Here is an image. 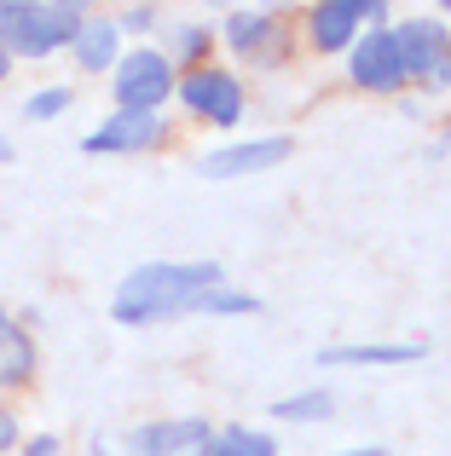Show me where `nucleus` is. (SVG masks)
<instances>
[{"label": "nucleus", "mask_w": 451, "mask_h": 456, "mask_svg": "<svg viewBox=\"0 0 451 456\" xmlns=\"http://www.w3.org/2000/svg\"><path fill=\"white\" fill-rule=\"evenodd\" d=\"M18 6H23V0H0V41H6L12 23H18Z\"/></svg>", "instance_id": "obj_21"}, {"label": "nucleus", "mask_w": 451, "mask_h": 456, "mask_svg": "<svg viewBox=\"0 0 451 456\" xmlns=\"http://www.w3.org/2000/svg\"><path fill=\"white\" fill-rule=\"evenodd\" d=\"M0 162H12V145H6V139H0Z\"/></svg>", "instance_id": "obj_27"}, {"label": "nucleus", "mask_w": 451, "mask_h": 456, "mask_svg": "<svg viewBox=\"0 0 451 456\" xmlns=\"http://www.w3.org/2000/svg\"><path fill=\"white\" fill-rule=\"evenodd\" d=\"M336 456H388L382 445H371V451H336Z\"/></svg>", "instance_id": "obj_25"}, {"label": "nucleus", "mask_w": 451, "mask_h": 456, "mask_svg": "<svg viewBox=\"0 0 451 456\" xmlns=\"http://www.w3.org/2000/svg\"><path fill=\"white\" fill-rule=\"evenodd\" d=\"M70 46H76V64H81V69L116 64V23H111V18H87V23H81V35H76Z\"/></svg>", "instance_id": "obj_12"}, {"label": "nucleus", "mask_w": 451, "mask_h": 456, "mask_svg": "<svg viewBox=\"0 0 451 456\" xmlns=\"http://www.w3.org/2000/svg\"><path fill=\"white\" fill-rule=\"evenodd\" d=\"M174 93H180L197 116H209V122H220V127H232L237 116H243V87H237V76H226V69H192L185 81H174Z\"/></svg>", "instance_id": "obj_7"}, {"label": "nucleus", "mask_w": 451, "mask_h": 456, "mask_svg": "<svg viewBox=\"0 0 451 456\" xmlns=\"http://www.w3.org/2000/svg\"><path fill=\"white\" fill-rule=\"evenodd\" d=\"M122 23H127V29H151V23H157V12H151V6H134V12H122Z\"/></svg>", "instance_id": "obj_20"}, {"label": "nucleus", "mask_w": 451, "mask_h": 456, "mask_svg": "<svg viewBox=\"0 0 451 456\" xmlns=\"http://www.w3.org/2000/svg\"><path fill=\"white\" fill-rule=\"evenodd\" d=\"M359 18H388V12L376 6V0H324V6H313V46H318V53L353 46Z\"/></svg>", "instance_id": "obj_9"}, {"label": "nucleus", "mask_w": 451, "mask_h": 456, "mask_svg": "<svg viewBox=\"0 0 451 456\" xmlns=\"http://www.w3.org/2000/svg\"><path fill=\"white\" fill-rule=\"evenodd\" d=\"M58 445H53V439H29V456H53Z\"/></svg>", "instance_id": "obj_23"}, {"label": "nucleus", "mask_w": 451, "mask_h": 456, "mask_svg": "<svg viewBox=\"0 0 451 456\" xmlns=\"http://www.w3.org/2000/svg\"><path fill=\"white\" fill-rule=\"evenodd\" d=\"M162 139V116L157 110H111L87 139L81 151L87 156H127V151H151Z\"/></svg>", "instance_id": "obj_5"}, {"label": "nucleus", "mask_w": 451, "mask_h": 456, "mask_svg": "<svg viewBox=\"0 0 451 456\" xmlns=\"http://www.w3.org/2000/svg\"><path fill=\"white\" fill-rule=\"evenodd\" d=\"M209 428L203 422H151L127 434V456H180V451H203Z\"/></svg>", "instance_id": "obj_10"}, {"label": "nucleus", "mask_w": 451, "mask_h": 456, "mask_svg": "<svg viewBox=\"0 0 451 456\" xmlns=\"http://www.w3.org/2000/svg\"><path fill=\"white\" fill-rule=\"evenodd\" d=\"M81 23H87V12L76 6V0H64V6H29L23 0L18 6V23H12V35L0 46L6 53H23V58H46V53H58V46H70L81 35Z\"/></svg>", "instance_id": "obj_2"}, {"label": "nucleus", "mask_w": 451, "mask_h": 456, "mask_svg": "<svg viewBox=\"0 0 451 456\" xmlns=\"http://www.w3.org/2000/svg\"><path fill=\"white\" fill-rule=\"evenodd\" d=\"M348 76L359 81L365 93H399L406 87V64H399V46H394V29L376 23L371 35H359L348 53Z\"/></svg>", "instance_id": "obj_4"}, {"label": "nucleus", "mask_w": 451, "mask_h": 456, "mask_svg": "<svg viewBox=\"0 0 451 456\" xmlns=\"http://www.w3.org/2000/svg\"><path fill=\"white\" fill-rule=\"evenodd\" d=\"M290 156V139H249V145H226L197 156V174L203 179H243V174H266Z\"/></svg>", "instance_id": "obj_8"}, {"label": "nucleus", "mask_w": 451, "mask_h": 456, "mask_svg": "<svg viewBox=\"0 0 451 456\" xmlns=\"http://www.w3.org/2000/svg\"><path fill=\"white\" fill-rule=\"evenodd\" d=\"M0 330H12V323H6V306H0Z\"/></svg>", "instance_id": "obj_28"}, {"label": "nucleus", "mask_w": 451, "mask_h": 456, "mask_svg": "<svg viewBox=\"0 0 451 456\" xmlns=\"http://www.w3.org/2000/svg\"><path fill=\"white\" fill-rule=\"evenodd\" d=\"M434 87H451V58H446V69H440V76H434Z\"/></svg>", "instance_id": "obj_26"}, {"label": "nucleus", "mask_w": 451, "mask_h": 456, "mask_svg": "<svg viewBox=\"0 0 451 456\" xmlns=\"http://www.w3.org/2000/svg\"><path fill=\"white\" fill-rule=\"evenodd\" d=\"M272 35H278V18H272V12H232V18H226V41H232L237 53H260Z\"/></svg>", "instance_id": "obj_13"}, {"label": "nucleus", "mask_w": 451, "mask_h": 456, "mask_svg": "<svg viewBox=\"0 0 451 456\" xmlns=\"http://www.w3.org/2000/svg\"><path fill=\"white\" fill-rule=\"evenodd\" d=\"M174 93V64L162 53H127L116 64V104L122 110H162V99Z\"/></svg>", "instance_id": "obj_3"}, {"label": "nucleus", "mask_w": 451, "mask_h": 456, "mask_svg": "<svg viewBox=\"0 0 451 456\" xmlns=\"http://www.w3.org/2000/svg\"><path fill=\"white\" fill-rule=\"evenodd\" d=\"M429 358V341H365V346H324L318 364L336 370V364H417Z\"/></svg>", "instance_id": "obj_11"}, {"label": "nucleus", "mask_w": 451, "mask_h": 456, "mask_svg": "<svg viewBox=\"0 0 451 456\" xmlns=\"http://www.w3.org/2000/svg\"><path fill=\"white\" fill-rule=\"evenodd\" d=\"M192 312H215V318H237V312H260L255 295H237V289H226V283H215V289H203L192 301Z\"/></svg>", "instance_id": "obj_17"}, {"label": "nucleus", "mask_w": 451, "mask_h": 456, "mask_svg": "<svg viewBox=\"0 0 451 456\" xmlns=\"http://www.w3.org/2000/svg\"><path fill=\"white\" fill-rule=\"evenodd\" d=\"M394 46H399V64H406V81H434L451 58V35L440 18H417V23H399L394 29Z\"/></svg>", "instance_id": "obj_6"}, {"label": "nucleus", "mask_w": 451, "mask_h": 456, "mask_svg": "<svg viewBox=\"0 0 451 456\" xmlns=\"http://www.w3.org/2000/svg\"><path fill=\"white\" fill-rule=\"evenodd\" d=\"M12 445H18V422H12V416L0 411V456H6Z\"/></svg>", "instance_id": "obj_22"}, {"label": "nucleus", "mask_w": 451, "mask_h": 456, "mask_svg": "<svg viewBox=\"0 0 451 456\" xmlns=\"http://www.w3.org/2000/svg\"><path fill=\"white\" fill-rule=\"evenodd\" d=\"M203 456H278V439L255 434V428H226L220 439H209Z\"/></svg>", "instance_id": "obj_15"}, {"label": "nucleus", "mask_w": 451, "mask_h": 456, "mask_svg": "<svg viewBox=\"0 0 451 456\" xmlns=\"http://www.w3.org/2000/svg\"><path fill=\"white\" fill-rule=\"evenodd\" d=\"M29 370H35V346H29V335H18V330H0V387L23 381Z\"/></svg>", "instance_id": "obj_16"}, {"label": "nucleus", "mask_w": 451, "mask_h": 456, "mask_svg": "<svg viewBox=\"0 0 451 456\" xmlns=\"http://www.w3.org/2000/svg\"><path fill=\"white\" fill-rule=\"evenodd\" d=\"M272 416L278 422H324V416H336V387H307L295 399H278Z\"/></svg>", "instance_id": "obj_14"}, {"label": "nucleus", "mask_w": 451, "mask_h": 456, "mask_svg": "<svg viewBox=\"0 0 451 456\" xmlns=\"http://www.w3.org/2000/svg\"><path fill=\"white\" fill-rule=\"evenodd\" d=\"M180 53L185 58H203L209 53V29H180Z\"/></svg>", "instance_id": "obj_19"}, {"label": "nucleus", "mask_w": 451, "mask_h": 456, "mask_svg": "<svg viewBox=\"0 0 451 456\" xmlns=\"http://www.w3.org/2000/svg\"><path fill=\"white\" fill-rule=\"evenodd\" d=\"M220 283V266L215 260H151V266L127 272L116 283V323H162V318H180L192 312V301L203 289Z\"/></svg>", "instance_id": "obj_1"}, {"label": "nucleus", "mask_w": 451, "mask_h": 456, "mask_svg": "<svg viewBox=\"0 0 451 456\" xmlns=\"http://www.w3.org/2000/svg\"><path fill=\"white\" fill-rule=\"evenodd\" d=\"M64 104H70V87H41L23 104V116H29V122H53V116H64Z\"/></svg>", "instance_id": "obj_18"}, {"label": "nucleus", "mask_w": 451, "mask_h": 456, "mask_svg": "<svg viewBox=\"0 0 451 456\" xmlns=\"http://www.w3.org/2000/svg\"><path fill=\"white\" fill-rule=\"evenodd\" d=\"M12 76V53H6V46H0V81H6Z\"/></svg>", "instance_id": "obj_24"}]
</instances>
